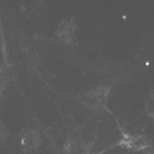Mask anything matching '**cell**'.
<instances>
[{"label": "cell", "mask_w": 154, "mask_h": 154, "mask_svg": "<svg viewBox=\"0 0 154 154\" xmlns=\"http://www.w3.org/2000/svg\"><path fill=\"white\" fill-rule=\"evenodd\" d=\"M77 23L74 18L63 19L58 23L55 35L63 45L72 46L76 40Z\"/></svg>", "instance_id": "obj_2"}, {"label": "cell", "mask_w": 154, "mask_h": 154, "mask_svg": "<svg viewBox=\"0 0 154 154\" xmlns=\"http://www.w3.org/2000/svg\"><path fill=\"white\" fill-rule=\"evenodd\" d=\"M42 137L37 129L29 127L25 129L20 136V145L24 152L37 150L41 146Z\"/></svg>", "instance_id": "obj_4"}, {"label": "cell", "mask_w": 154, "mask_h": 154, "mask_svg": "<svg viewBox=\"0 0 154 154\" xmlns=\"http://www.w3.org/2000/svg\"><path fill=\"white\" fill-rule=\"evenodd\" d=\"M116 146L121 147L127 150L140 152L148 149L150 146V143L145 136L123 132Z\"/></svg>", "instance_id": "obj_3"}, {"label": "cell", "mask_w": 154, "mask_h": 154, "mask_svg": "<svg viewBox=\"0 0 154 154\" xmlns=\"http://www.w3.org/2000/svg\"><path fill=\"white\" fill-rule=\"evenodd\" d=\"M112 88L108 84H98L86 89L77 96L76 100L83 106L94 112L106 108Z\"/></svg>", "instance_id": "obj_1"}, {"label": "cell", "mask_w": 154, "mask_h": 154, "mask_svg": "<svg viewBox=\"0 0 154 154\" xmlns=\"http://www.w3.org/2000/svg\"><path fill=\"white\" fill-rule=\"evenodd\" d=\"M144 110L149 118L154 120V91L152 90L145 97Z\"/></svg>", "instance_id": "obj_6"}, {"label": "cell", "mask_w": 154, "mask_h": 154, "mask_svg": "<svg viewBox=\"0 0 154 154\" xmlns=\"http://www.w3.org/2000/svg\"><path fill=\"white\" fill-rule=\"evenodd\" d=\"M8 131L7 129L4 125L3 122L1 119H0V140H3L7 137Z\"/></svg>", "instance_id": "obj_7"}, {"label": "cell", "mask_w": 154, "mask_h": 154, "mask_svg": "<svg viewBox=\"0 0 154 154\" xmlns=\"http://www.w3.org/2000/svg\"><path fill=\"white\" fill-rule=\"evenodd\" d=\"M9 73L6 67L0 64V97L3 96L4 93L7 89L9 85Z\"/></svg>", "instance_id": "obj_5"}, {"label": "cell", "mask_w": 154, "mask_h": 154, "mask_svg": "<svg viewBox=\"0 0 154 154\" xmlns=\"http://www.w3.org/2000/svg\"><path fill=\"white\" fill-rule=\"evenodd\" d=\"M144 154H151V153H149V152H146V153H144Z\"/></svg>", "instance_id": "obj_8"}]
</instances>
